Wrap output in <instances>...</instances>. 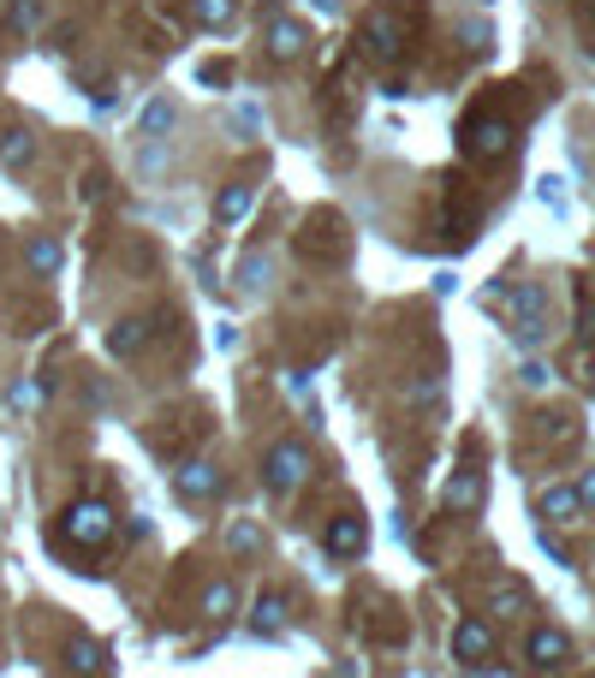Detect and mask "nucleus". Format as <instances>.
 <instances>
[{"label":"nucleus","mask_w":595,"mask_h":678,"mask_svg":"<svg viewBox=\"0 0 595 678\" xmlns=\"http://www.w3.org/2000/svg\"><path fill=\"white\" fill-rule=\"evenodd\" d=\"M60 536L71 542V548H108V542H113V512H108V500H78V506L60 518Z\"/></svg>","instance_id":"nucleus-1"},{"label":"nucleus","mask_w":595,"mask_h":678,"mask_svg":"<svg viewBox=\"0 0 595 678\" xmlns=\"http://www.w3.org/2000/svg\"><path fill=\"white\" fill-rule=\"evenodd\" d=\"M506 150H513V125L506 120H495V113H471V120H464V155L471 161H500Z\"/></svg>","instance_id":"nucleus-2"},{"label":"nucleus","mask_w":595,"mask_h":678,"mask_svg":"<svg viewBox=\"0 0 595 678\" xmlns=\"http://www.w3.org/2000/svg\"><path fill=\"white\" fill-rule=\"evenodd\" d=\"M495 309H513V333H518V339H542V333H548V321H542V286L500 292Z\"/></svg>","instance_id":"nucleus-3"},{"label":"nucleus","mask_w":595,"mask_h":678,"mask_svg":"<svg viewBox=\"0 0 595 678\" xmlns=\"http://www.w3.org/2000/svg\"><path fill=\"white\" fill-rule=\"evenodd\" d=\"M304 477H310V452L293 447V440H280V447L268 452V489L293 494V489H304Z\"/></svg>","instance_id":"nucleus-4"},{"label":"nucleus","mask_w":595,"mask_h":678,"mask_svg":"<svg viewBox=\"0 0 595 678\" xmlns=\"http://www.w3.org/2000/svg\"><path fill=\"white\" fill-rule=\"evenodd\" d=\"M364 48L375 54V61H394V54L405 48V31H399L394 7H375V12H370V24H364Z\"/></svg>","instance_id":"nucleus-5"},{"label":"nucleus","mask_w":595,"mask_h":678,"mask_svg":"<svg viewBox=\"0 0 595 678\" xmlns=\"http://www.w3.org/2000/svg\"><path fill=\"white\" fill-rule=\"evenodd\" d=\"M525 655L536 660V667H565V660H572V637L554 631V625H542V631H530Z\"/></svg>","instance_id":"nucleus-6"},{"label":"nucleus","mask_w":595,"mask_h":678,"mask_svg":"<svg viewBox=\"0 0 595 678\" xmlns=\"http://www.w3.org/2000/svg\"><path fill=\"white\" fill-rule=\"evenodd\" d=\"M364 542H370L364 518H333V524H328V554H340V559H357V554H364Z\"/></svg>","instance_id":"nucleus-7"},{"label":"nucleus","mask_w":595,"mask_h":678,"mask_svg":"<svg viewBox=\"0 0 595 678\" xmlns=\"http://www.w3.org/2000/svg\"><path fill=\"white\" fill-rule=\"evenodd\" d=\"M488 648H495V631H488L483 619H464V625L453 631V655L459 660H483Z\"/></svg>","instance_id":"nucleus-8"},{"label":"nucleus","mask_w":595,"mask_h":678,"mask_svg":"<svg viewBox=\"0 0 595 678\" xmlns=\"http://www.w3.org/2000/svg\"><path fill=\"white\" fill-rule=\"evenodd\" d=\"M304 24L298 19H274L268 24V61H293V54H304Z\"/></svg>","instance_id":"nucleus-9"},{"label":"nucleus","mask_w":595,"mask_h":678,"mask_svg":"<svg viewBox=\"0 0 595 678\" xmlns=\"http://www.w3.org/2000/svg\"><path fill=\"white\" fill-rule=\"evenodd\" d=\"M251 209H256V190H251V185H227L221 203H214V220H221V227H239Z\"/></svg>","instance_id":"nucleus-10"},{"label":"nucleus","mask_w":595,"mask_h":678,"mask_svg":"<svg viewBox=\"0 0 595 678\" xmlns=\"http://www.w3.org/2000/svg\"><path fill=\"white\" fill-rule=\"evenodd\" d=\"M66 667L78 672V678H90V672L108 667V655H101V643H90V637H71L66 643Z\"/></svg>","instance_id":"nucleus-11"},{"label":"nucleus","mask_w":595,"mask_h":678,"mask_svg":"<svg viewBox=\"0 0 595 678\" xmlns=\"http://www.w3.org/2000/svg\"><path fill=\"white\" fill-rule=\"evenodd\" d=\"M577 512H584L577 489H548V494H542V518H548V524H577Z\"/></svg>","instance_id":"nucleus-12"},{"label":"nucleus","mask_w":595,"mask_h":678,"mask_svg":"<svg viewBox=\"0 0 595 678\" xmlns=\"http://www.w3.org/2000/svg\"><path fill=\"white\" fill-rule=\"evenodd\" d=\"M214 489H221V470H214V464H191V470H179V494H185V500H209Z\"/></svg>","instance_id":"nucleus-13"},{"label":"nucleus","mask_w":595,"mask_h":678,"mask_svg":"<svg viewBox=\"0 0 595 678\" xmlns=\"http://www.w3.org/2000/svg\"><path fill=\"white\" fill-rule=\"evenodd\" d=\"M476 500H483V477H476V470H459V477L447 482V506H453V512H471Z\"/></svg>","instance_id":"nucleus-14"},{"label":"nucleus","mask_w":595,"mask_h":678,"mask_svg":"<svg viewBox=\"0 0 595 678\" xmlns=\"http://www.w3.org/2000/svg\"><path fill=\"white\" fill-rule=\"evenodd\" d=\"M173 120H179V108H173L167 96H155L150 108H143V120H137V125H143V138H167Z\"/></svg>","instance_id":"nucleus-15"},{"label":"nucleus","mask_w":595,"mask_h":678,"mask_svg":"<svg viewBox=\"0 0 595 678\" xmlns=\"http://www.w3.org/2000/svg\"><path fill=\"white\" fill-rule=\"evenodd\" d=\"M251 625L263 631V637H274V631L286 625V601H280V595H263V601H256V619H251Z\"/></svg>","instance_id":"nucleus-16"},{"label":"nucleus","mask_w":595,"mask_h":678,"mask_svg":"<svg viewBox=\"0 0 595 678\" xmlns=\"http://www.w3.org/2000/svg\"><path fill=\"white\" fill-rule=\"evenodd\" d=\"M31 155H36V138H31V131H7V143H0V161H7V167H24Z\"/></svg>","instance_id":"nucleus-17"},{"label":"nucleus","mask_w":595,"mask_h":678,"mask_svg":"<svg viewBox=\"0 0 595 678\" xmlns=\"http://www.w3.org/2000/svg\"><path fill=\"white\" fill-rule=\"evenodd\" d=\"M191 19L202 24V31H221V24L232 19V0H191Z\"/></svg>","instance_id":"nucleus-18"},{"label":"nucleus","mask_w":595,"mask_h":678,"mask_svg":"<svg viewBox=\"0 0 595 678\" xmlns=\"http://www.w3.org/2000/svg\"><path fill=\"white\" fill-rule=\"evenodd\" d=\"M31 274H42V280L60 274V244L54 239H31Z\"/></svg>","instance_id":"nucleus-19"},{"label":"nucleus","mask_w":595,"mask_h":678,"mask_svg":"<svg viewBox=\"0 0 595 678\" xmlns=\"http://www.w3.org/2000/svg\"><path fill=\"white\" fill-rule=\"evenodd\" d=\"M239 286H251V292L268 286V256H263V250H251V256L239 262Z\"/></svg>","instance_id":"nucleus-20"},{"label":"nucleus","mask_w":595,"mask_h":678,"mask_svg":"<svg viewBox=\"0 0 595 678\" xmlns=\"http://www.w3.org/2000/svg\"><path fill=\"white\" fill-rule=\"evenodd\" d=\"M227 548L232 554H256V548H263V529H256V524H232L227 529Z\"/></svg>","instance_id":"nucleus-21"},{"label":"nucleus","mask_w":595,"mask_h":678,"mask_svg":"<svg viewBox=\"0 0 595 678\" xmlns=\"http://www.w3.org/2000/svg\"><path fill=\"white\" fill-rule=\"evenodd\" d=\"M137 339H143V321H120L113 339H108V351H113V358H125V351H137Z\"/></svg>","instance_id":"nucleus-22"},{"label":"nucleus","mask_w":595,"mask_h":678,"mask_svg":"<svg viewBox=\"0 0 595 678\" xmlns=\"http://www.w3.org/2000/svg\"><path fill=\"white\" fill-rule=\"evenodd\" d=\"M202 613H209V619H227V613H232V589L214 583L209 595H202Z\"/></svg>","instance_id":"nucleus-23"},{"label":"nucleus","mask_w":595,"mask_h":678,"mask_svg":"<svg viewBox=\"0 0 595 678\" xmlns=\"http://www.w3.org/2000/svg\"><path fill=\"white\" fill-rule=\"evenodd\" d=\"M518 608H525V589H518V583H500V589H495V613H518Z\"/></svg>","instance_id":"nucleus-24"},{"label":"nucleus","mask_w":595,"mask_h":678,"mask_svg":"<svg viewBox=\"0 0 595 678\" xmlns=\"http://www.w3.org/2000/svg\"><path fill=\"white\" fill-rule=\"evenodd\" d=\"M525 387H548V370H542V363H525Z\"/></svg>","instance_id":"nucleus-25"},{"label":"nucleus","mask_w":595,"mask_h":678,"mask_svg":"<svg viewBox=\"0 0 595 678\" xmlns=\"http://www.w3.org/2000/svg\"><path fill=\"white\" fill-rule=\"evenodd\" d=\"M577 500H584V506H595V470H590L584 482H577Z\"/></svg>","instance_id":"nucleus-26"},{"label":"nucleus","mask_w":595,"mask_h":678,"mask_svg":"<svg viewBox=\"0 0 595 678\" xmlns=\"http://www.w3.org/2000/svg\"><path fill=\"white\" fill-rule=\"evenodd\" d=\"M577 19H584V24H595V0H577Z\"/></svg>","instance_id":"nucleus-27"},{"label":"nucleus","mask_w":595,"mask_h":678,"mask_svg":"<svg viewBox=\"0 0 595 678\" xmlns=\"http://www.w3.org/2000/svg\"><path fill=\"white\" fill-rule=\"evenodd\" d=\"M310 7H316V12H333V0H310Z\"/></svg>","instance_id":"nucleus-28"}]
</instances>
